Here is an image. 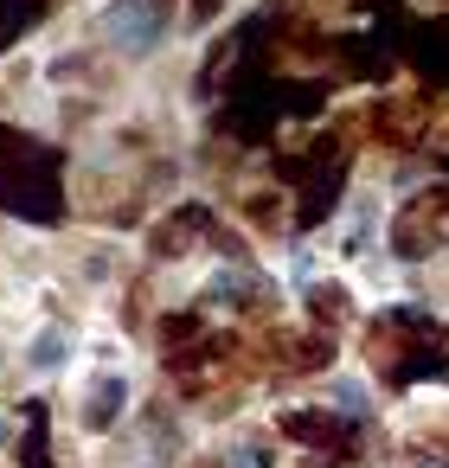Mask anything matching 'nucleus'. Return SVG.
Instances as JSON below:
<instances>
[{"label":"nucleus","instance_id":"f257e3e1","mask_svg":"<svg viewBox=\"0 0 449 468\" xmlns=\"http://www.w3.org/2000/svg\"><path fill=\"white\" fill-rule=\"evenodd\" d=\"M0 212H14L27 225H59L65 180H59V161L46 148L7 135V148H0Z\"/></svg>","mask_w":449,"mask_h":468},{"label":"nucleus","instance_id":"f03ea898","mask_svg":"<svg viewBox=\"0 0 449 468\" xmlns=\"http://www.w3.org/2000/svg\"><path fill=\"white\" fill-rule=\"evenodd\" d=\"M372 359L385 366V378L411 385V378H443L449 372V334H436L430 314H411V308H391L372 334Z\"/></svg>","mask_w":449,"mask_h":468},{"label":"nucleus","instance_id":"7ed1b4c3","mask_svg":"<svg viewBox=\"0 0 449 468\" xmlns=\"http://www.w3.org/2000/svg\"><path fill=\"white\" fill-rule=\"evenodd\" d=\"M283 180L302 186V199H295V225H321V218L334 212L340 186H347V154H340V148H321V154H308V161H289Z\"/></svg>","mask_w":449,"mask_h":468},{"label":"nucleus","instance_id":"20e7f679","mask_svg":"<svg viewBox=\"0 0 449 468\" xmlns=\"http://www.w3.org/2000/svg\"><path fill=\"white\" fill-rule=\"evenodd\" d=\"M167 27H174V0H116V7H110V33H116L123 52L161 46Z\"/></svg>","mask_w":449,"mask_h":468},{"label":"nucleus","instance_id":"39448f33","mask_svg":"<svg viewBox=\"0 0 449 468\" xmlns=\"http://www.w3.org/2000/svg\"><path fill=\"white\" fill-rule=\"evenodd\" d=\"M283 436H289V442H308V449H327V455H347V449L359 442V423H353V417L295 410V417H283Z\"/></svg>","mask_w":449,"mask_h":468},{"label":"nucleus","instance_id":"423d86ee","mask_svg":"<svg viewBox=\"0 0 449 468\" xmlns=\"http://www.w3.org/2000/svg\"><path fill=\"white\" fill-rule=\"evenodd\" d=\"M123 404H129V385H123V372H103V378L91 385V398H84V423H91V430H110Z\"/></svg>","mask_w":449,"mask_h":468},{"label":"nucleus","instance_id":"0eeeda50","mask_svg":"<svg viewBox=\"0 0 449 468\" xmlns=\"http://www.w3.org/2000/svg\"><path fill=\"white\" fill-rule=\"evenodd\" d=\"M411 58H417V71H423L430 84H449V20H436V27L411 46Z\"/></svg>","mask_w":449,"mask_h":468},{"label":"nucleus","instance_id":"6e6552de","mask_svg":"<svg viewBox=\"0 0 449 468\" xmlns=\"http://www.w3.org/2000/svg\"><path fill=\"white\" fill-rule=\"evenodd\" d=\"M46 20V0H0V52Z\"/></svg>","mask_w":449,"mask_h":468},{"label":"nucleus","instance_id":"1a4fd4ad","mask_svg":"<svg viewBox=\"0 0 449 468\" xmlns=\"http://www.w3.org/2000/svg\"><path fill=\"white\" fill-rule=\"evenodd\" d=\"M20 462H27V468H52V449H46V404H39V398L27 404V430H20Z\"/></svg>","mask_w":449,"mask_h":468},{"label":"nucleus","instance_id":"9d476101","mask_svg":"<svg viewBox=\"0 0 449 468\" xmlns=\"http://www.w3.org/2000/svg\"><path fill=\"white\" fill-rule=\"evenodd\" d=\"M59 353H65V340H59V334H46V340H39V346H33V359H39V366H52V359H59Z\"/></svg>","mask_w":449,"mask_h":468},{"label":"nucleus","instance_id":"9b49d317","mask_svg":"<svg viewBox=\"0 0 449 468\" xmlns=\"http://www.w3.org/2000/svg\"><path fill=\"white\" fill-rule=\"evenodd\" d=\"M187 7H193V20H206V14L219 7V0H187Z\"/></svg>","mask_w":449,"mask_h":468},{"label":"nucleus","instance_id":"f8f14e48","mask_svg":"<svg viewBox=\"0 0 449 468\" xmlns=\"http://www.w3.org/2000/svg\"><path fill=\"white\" fill-rule=\"evenodd\" d=\"M0 148H7V129H0Z\"/></svg>","mask_w":449,"mask_h":468}]
</instances>
